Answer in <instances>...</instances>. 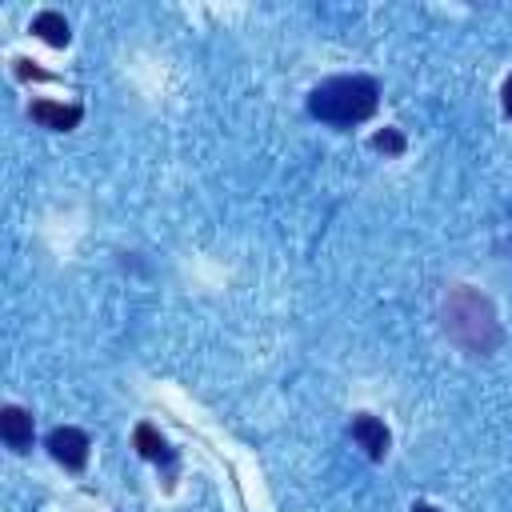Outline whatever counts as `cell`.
<instances>
[{"label": "cell", "mask_w": 512, "mask_h": 512, "mask_svg": "<svg viewBox=\"0 0 512 512\" xmlns=\"http://www.w3.org/2000/svg\"><path fill=\"white\" fill-rule=\"evenodd\" d=\"M440 316H444V332L448 340L468 352V356H488L500 348V320H496V308L492 300L472 288V284H456L448 288L444 304H440Z\"/></svg>", "instance_id": "6da1fadb"}, {"label": "cell", "mask_w": 512, "mask_h": 512, "mask_svg": "<svg viewBox=\"0 0 512 512\" xmlns=\"http://www.w3.org/2000/svg\"><path fill=\"white\" fill-rule=\"evenodd\" d=\"M380 104V84L372 76H332L308 92V112L332 128H352L368 120Z\"/></svg>", "instance_id": "7a4b0ae2"}, {"label": "cell", "mask_w": 512, "mask_h": 512, "mask_svg": "<svg viewBox=\"0 0 512 512\" xmlns=\"http://www.w3.org/2000/svg\"><path fill=\"white\" fill-rule=\"evenodd\" d=\"M44 448H48V456H52L56 464H64L68 472H80V468L88 464V448H92V440H88V432H84V428L60 424V428H52V432H48Z\"/></svg>", "instance_id": "3957f363"}, {"label": "cell", "mask_w": 512, "mask_h": 512, "mask_svg": "<svg viewBox=\"0 0 512 512\" xmlns=\"http://www.w3.org/2000/svg\"><path fill=\"white\" fill-rule=\"evenodd\" d=\"M348 436L356 440V448H364V456H368V460H384V456H388V444H392V436H388L384 420H376V416L360 412V416H352V424H348Z\"/></svg>", "instance_id": "277c9868"}, {"label": "cell", "mask_w": 512, "mask_h": 512, "mask_svg": "<svg viewBox=\"0 0 512 512\" xmlns=\"http://www.w3.org/2000/svg\"><path fill=\"white\" fill-rule=\"evenodd\" d=\"M0 440H4L12 452H28L32 440H36L32 412H24L20 404H4V408H0Z\"/></svg>", "instance_id": "5b68a950"}, {"label": "cell", "mask_w": 512, "mask_h": 512, "mask_svg": "<svg viewBox=\"0 0 512 512\" xmlns=\"http://www.w3.org/2000/svg\"><path fill=\"white\" fill-rule=\"evenodd\" d=\"M28 116H32L40 128L72 132V128L84 120V108H80V104H60V100H32V104H28Z\"/></svg>", "instance_id": "8992f818"}, {"label": "cell", "mask_w": 512, "mask_h": 512, "mask_svg": "<svg viewBox=\"0 0 512 512\" xmlns=\"http://www.w3.org/2000/svg\"><path fill=\"white\" fill-rule=\"evenodd\" d=\"M132 448H136L144 460H152V464H172V460H176V452L168 448V440H164L148 420H140V424L132 428Z\"/></svg>", "instance_id": "52a82bcc"}, {"label": "cell", "mask_w": 512, "mask_h": 512, "mask_svg": "<svg viewBox=\"0 0 512 512\" xmlns=\"http://www.w3.org/2000/svg\"><path fill=\"white\" fill-rule=\"evenodd\" d=\"M32 32L44 40V44H52V48H68V40H72V28H68V20L60 16V12H40L36 20H32Z\"/></svg>", "instance_id": "ba28073f"}, {"label": "cell", "mask_w": 512, "mask_h": 512, "mask_svg": "<svg viewBox=\"0 0 512 512\" xmlns=\"http://www.w3.org/2000/svg\"><path fill=\"white\" fill-rule=\"evenodd\" d=\"M368 144H372L376 152H384V156H404V148H408V140H404V132H400V128H380Z\"/></svg>", "instance_id": "9c48e42d"}, {"label": "cell", "mask_w": 512, "mask_h": 512, "mask_svg": "<svg viewBox=\"0 0 512 512\" xmlns=\"http://www.w3.org/2000/svg\"><path fill=\"white\" fill-rule=\"evenodd\" d=\"M16 76H20V80H52L48 72H40V68H32L28 60H16Z\"/></svg>", "instance_id": "30bf717a"}, {"label": "cell", "mask_w": 512, "mask_h": 512, "mask_svg": "<svg viewBox=\"0 0 512 512\" xmlns=\"http://www.w3.org/2000/svg\"><path fill=\"white\" fill-rule=\"evenodd\" d=\"M500 96H504V112L512 116V76L504 80V88H500Z\"/></svg>", "instance_id": "8fae6325"}, {"label": "cell", "mask_w": 512, "mask_h": 512, "mask_svg": "<svg viewBox=\"0 0 512 512\" xmlns=\"http://www.w3.org/2000/svg\"><path fill=\"white\" fill-rule=\"evenodd\" d=\"M412 512H436V508H432V504H424V500H416V504H412Z\"/></svg>", "instance_id": "7c38bea8"}]
</instances>
